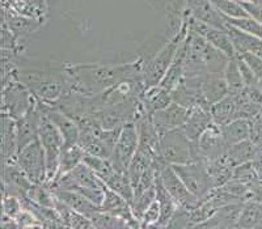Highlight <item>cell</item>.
Returning a JSON list of instances; mask_svg holds the SVG:
<instances>
[{
  "label": "cell",
  "mask_w": 262,
  "mask_h": 229,
  "mask_svg": "<svg viewBox=\"0 0 262 229\" xmlns=\"http://www.w3.org/2000/svg\"><path fill=\"white\" fill-rule=\"evenodd\" d=\"M142 64H143V58H139L135 62L121 63V64H104V63L66 64V68L72 79L74 92L84 93V95H98L122 81H142Z\"/></svg>",
  "instance_id": "1"
},
{
  "label": "cell",
  "mask_w": 262,
  "mask_h": 229,
  "mask_svg": "<svg viewBox=\"0 0 262 229\" xmlns=\"http://www.w3.org/2000/svg\"><path fill=\"white\" fill-rule=\"evenodd\" d=\"M16 74L33 96L46 104H53L67 93L74 92V84L66 64L57 67H17Z\"/></svg>",
  "instance_id": "2"
},
{
  "label": "cell",
  "mask_w": 262,
  "mask_h": 229,
  "mask_svg": "<svg viewBox=\"0 0 262 229\" xmlns=\"http://www.w3.org/2000/svg\"><path fill=\"white\" fill-rule=\"evenodd\" d=\"M229 59L231 58L214 48L201 34L189 29L186 36L185 76H200L211 72H223Z\"/></svg>",
  "instance_id": "3"
},
{
  "label": "cell",
  "mask_w": 262,
  "mask_h": 229,
  "mask_svg": "<svg viewBox=\"0 0 262 229\" xmlns=\"http://www.w3.org/2000/svg\"><path fill=\"white\" fill-rule=\"evenodd\" d=\"M188 32L189 25L186 18H185L184 27H182V30L179 36L168 39L165 42V45L154 57L148 58V59H144L143 58V64H142V83H143L146 89L160 84V81L163 80L167 71L169 70L173 59L176 57L181 42L184 41L185 37L188 36Z\"/></svg>",
  "instance_id": "4"
},
{
  "label": "cell",
  "mask_w": 262,
  "mask_h": 229,
  "mask_svg": "<svg viewBox=\"0 0 262 229\" xmlns=\"http://www.w3.org/2000/svg\"><path fill=\"white\" fill-rule=\"evenodd\" d=\"M159 157L169 165L189 164L200 160L198 147L185 134L184 128L170 130L160 135Z\"/></svg>",
  "instance_id": "5"
},
{
  "label": "cell",
  "mask_w": 262,
  "mask_h": 229,
  "mask_svg": "<svg viewBox=\"0 0 262 229\" xmlns=\"http://www.w3.org/2000/svg\"><path fill=\"white\" fill-rule=\"evenodd\" d=\"M2 101L3 114H7L15 121L27 116L37 105V98L23 81L18 80L16 71L8 79L3 80Z\"/></svg>",
  "instance_id": "6"
},
{
  "label": "cell",
  "mask_w": 262,
  "mask_h": 229,
  "mask_svg": "<svg viewBox=\"0 0 262 229\" xmlns=\"http://www.w3.org/2000/svg\"><path fill=\"white\" fill-rule=\"evenodd\" d=\"M37 107H38L39 114H41L38 123V139L43 149H45L48 181H53L58 172L60 153H62V149L64 147V139H63L57 126L54 125L50 119L43 114V111L41 110V107L38 106V102H37Z\"/></svg>",
  "instance_id": "7"
},
{
  "label": "cell",
  "mask_w": 262,
  "mask_h": 229,
  "mask_svg": "<svg viewBox=\"0 0 262 229\" xmlns=\"http://www.w3.org/2000/svg\"><path fill=\"white\" fill-rule=\"evenodd\" d=\"M15 163L33 184H39L48 179L45 149L38 138L17 152Z\"/></svg>",
  "instance_id": "8"
},
{
  "label": "cell",
  "mask_w": 262,
  "mask_h": 229,
  "mask_svg": "<svg viewBox=\"0 0 262 229\" xmlns=\"http://www.w3.org/2000/svg\"><path fill=\"white\" fill-rule=\"evenodd\" d=\"M180 178L188 186L189 190L202 202L210 195L214 188L211 185L209 172L203 160L193 161L189 164L172 165Z\"/></svg>",
  "instance_id": "9"
},
{
  "label": "cell",
  "mask_w": 262,
  "mask_h": 229,
  "mask_svg": "<svg viewBox=\"0 0 262 229\" xmlns=\"http://www.w3.org/2000/svg\"><path fill=\"white\" fill-rule=\"evenodd\" d=\"M138 147H139V132H138L137 123H126L119 130L114 153L111 158L114 167L121 172H127L128 165L137 153Z\"/></svg>",
  "instance_id": "10"
},
{
  "label": "cell",
  "mask_w": 262,
  "mask_h": 229,
  "mask_svg": "<svg viewBox=\"0 0 262 229\" xmlns=\"http://www.w3.org/2000/svg\"><path fill=\"white\" fill-rule=\"evenodd\" d=\"M159 176H160L161 182L168 190V193L172 195L173 199L176 200L177 205L189 210H193L195 209L196 205H200L201 200L189 190L188 186L180 178L172 165L167 163L163 164Z\"/></svg>",
  "instance_id": "11"
},
{
  "label": "cell",
  "mask_w": 262,
  "mask_h": 229,
  "mask_svg": "<svg viewBox=\"0 0 262 229\" xmlns=\"http://www.w3.org/2000/svg\"><path fill=\"white\" fill-rule=\"evenodd\" d=\"M186 21H188L189 29L194 30L195 33L201 34L206 41H209L214 48L224 53L228 58H235L236 54L235 48H233L232 39L228 34L227 29H221V28L212 27V25L206 24L202 21H198L195 18L190 17L188 15H184Z\"/></svg>",
  "instance_id": "12"
},
{
  "label": "cell",
  "mask_w": 262,
  "mask_h": 229,
  "mask_svg": "<svg viewBox=\"0 0 262 229\" xmlns=\"http://www.w3.org/2000/svg\"><path fill=\"white\" fill-rule=\"evenodd\" d=\"M189 114H190V109L172 101L164 109L149 114V118L155 126L156 131L163 135L164 132L182 127L186 122Z\"/></svg>",
  "instance_id": "13"
},
{
  "label": "cell",
  "mask_w": 262,
  "mask_h": 229,
  "mask_svg": "<svg viewBox=\"0 0 262 229\" xmlns=\"http://www.w3.org/2000/svg\"><path fill=\"white\" fill-rule=\"evenodd\" d=\"M37 102H38V106L41 107V110L43 111V114L60 131V134H62L63 139H64V147L79 144L80 127H79L78 122L75 119H72L70 116H67L66 113L60 111L57 107L51 106V105L46 104V102L38 101V100H37Z\"/></svg>",
  "instance_id": "14"
},
{
  "label": "cell",
  "mask_w": 262,
  "mask_h": 229,
  "mask_svg": "<svg viewBox=\"0 0 262 229\" xmlns=\"http://www.w3.org/2000/svg\"><path fill=\"white\" fill-rule=\"evenodd\" d=\"M196 147H198L200 160L203 161H212L223 157L229 148L222 134L221 126L215 123L203 132L200 140L196 142Z\"/></svg>",
  "instance_id": "15"
},
{
  "label": "cell",
  "mask_w": 262,
  "mask_h": 229,
  "mask_svg": "<svg viewBox=\"0 0 262 229\" xmlns=\"http://www.w3.org/2000/svg\"><path fill=\"white\" fill-rule=\"evenodd\" d=\"M33 182L28 178L15 161L3 163V194L18 196L20 199L27 198L28 191L33 186Z\"/></svg>",
  "instance_id": "16"
},
{
  "label": "cell",
  "mask_w": 262,
  "mask_h": 229,
  "mask_svg": "<svg viewBox=\"0 0 262 229\" xmlns=\"http://www.w3.org/2000/svg\"><path fill=\"white\" fill-rule=\"evenodd\" d=\"M184 15L221 29L227 28L223 15L212 6L210 0H185Z\"/></svg>",
  "instance_id": "17"
},
{
  "label": "cell",
  "mask_w": 262,
  "mask_h": 229,
  "mask_svg": "<svg viewBox=\"0 0 262 229\" xmlns=\"http://www.w3.org/2000/svg\"><path fill=\"white\" fill-rule=\"evenodd\" d=\"M200 88L203 102L209 109L215 102L221 101L222 98L229 95L223 72L200 75Z\"/></svg>",
  "instance_id": "18"
},
{
  "label": "cell",
  "mask_w": 262,
  "mask_h": 229,
  "mask_svg": "<svg viewBox=\"0 0 262 229\" xmlns=\"http://www.w3.org/2000/svg\"><path fill=\"white\" fill-rule=\"evenodd\" d=\"M244 203L237 202L224 205L216 210L206 221L196 225V228H212V229H231L237 228L238 217L242 214Z\"/></svg>",
  "instance_id": "19"
},
{
  "label": "cell",
  "mask_w": 262,
  "mask_h": 229,
  "mask_svg": "<svg viewBox=\"0 0 262 229\" xmlns=\"http://www.w3.org/2000/svg\"><path fill=\"white\" fill-rule=\"evenodd\" d=\"M212 125H214V121H212L210 109L196 106L190 110V114H189L188 119H186L185 125L182 126V128H184L185 134L189 136V139L196 143L200 140V138L202 136L203 132L207 128L211 127Z\"/></svg>",
  "instance_id": "20"
},
{
  "label": "cell",
  "mask_w": 262,
  "mask_h": 229,
  "mask_svg": "<svg viewBox=\"0 0 262 229\" xmlns=\"http://www.w3.org/2000/svg\"><path fill=\"white\" fill-rule=\"evenodd\" d=\"M39 117L41 114L36 105V107L32 109L27 116L16 119V138H17L18 151L38 138Z\"/></svg>",
  "instance_id": "21"
},
{
  "label": "cell",
  "mask_w": 262,
  "mask_h": 229,
  "mask_svg": "<svg viewBox=\"0 0 262 229\" xmlns=\"http://www.w3.org/2000/svg\"><path fill=\"white\" fill-rule=\"evenodd\" d=\"M227 32L232 39L233 48H235L236 54L242 55L245 53L256 54L258 57H262V38L249 34L244 30L238 28L232 27L227 22Z\"/></svg>",
  "instance_id": "22"
},
{
  "label": "cell",
  "mask_w": 262,
  "mask_h": 229,
  "mask_svg": "<svg viewBox=\"0 0 262 229\" xmlns=\"http://www.w3.org/2000/svg\"><path fill=\"white\" fill-rule=\"evenodd\" d=\"M54 193H55V195H57L60 200H63L66 204H69L72 210H75V211L79 212V214L84 215V216L90 217V219L101 210L100 205L95 204L92 200H90L86 196L78 193V191L54 189Z\"/></svg>",
  "instance_id": "23"
},
{
  "label": "cell",
  "mask_w": 262,
  "mask_h": 229,
  "mask_svg": "<svg viewBox=\"0 0 262 229\" xmlns=\"http://www.w3.org/2000/svg\"><path fill=\"white\" fill-rule=\"evenodd\" d=\"M16 121L7 114L2 116V156L3 163H12L17 156Z\"/></svg>",
  "instance_id": "24"
},
{
  "label": "cell",
  "mask_w": 262,
  "mask_h": 229,
  "mask_svg": "<svg viewBox=\"0 0 262 229\" xmlns=\"http://www.w3.org/2000/svg\"><path fill=\"white\" fill-rule=\"evenodd\" d=\"M185 58H186V37L181 42L176 57H174L169 70H168L159 85L172 92L181 83L182 79L185 78Z\"/></svg>",
  "instance_id": "25"
},
{
  "label": "cell",
  "mask_w": 262,
  "mask_h": 229,
  "mask_svg": "<svg viewBox=\"0 0 262 229\" xmlns=\"http://www.w3.org/2000/svg\"><path fill=\"white\" fill-rule=\"evenodd\" d=\"M210 113H211L212 121L217 126H224L232 122L233 119L240 118L237 101H236L235 96L232 95H227L221 101L215 102L210 107Z\"/></svg>",
  "instance_id": "26"
},
{
  "label": "cell",
  "mask_w": 262,
  "mask_h": 229,
  "mask_svg": "<svg viewBox=\"0 0 262 229\" xmlns=\"http://www.w3.org/2000/svg\"><path fill=\"white\" fill-rule=\"evenodd\" d=\"M4 24L17 37L36 33L41 28V22L36 18L27 17L21 13H15L12 8H4Z\"/></svg>",
  "instance_id": "27"
},
{
  "label": "cell",
  "mask_w": 262,
  "mask_h": 229,
  "mask_svg": "<svg viewBox=\"0 0 262 229\" xmlns=\"http://www.w3.org/2000/svg\"><path fill=\"white\" fill-rule=\"evenodd\" d=\"M258 151V147L250 139H247L229 147L228 151L224 155V158H226L229 165H232L235 168L238 167V165H242V164L250 163V161L256 157Z\"/></svg>",
  "instance_id": "28"
},
{
  "label": "cell",
  "mask_w": 262,
  "mask_h": 229,
  "mask_svg": "<svg viewBox=\"0 0 262 229\" xmlns=\"http://www.w3.org/2000/svg\"><path fill=\"white\" fill-rule=\"evenodd\" d=\"M170 102H172V93L160 85L147 88L142 95V105L146 114H152L154 111L164 109Z\"/></svg>",
  "instance_id": "29"
},
{
  "label": "cell",
  "mask_w": 262,
  "mask_h": 229,
  "mask_svg": "<svg viewBox=\"0 0 262 229\" xmlns=\"http://www.w3.org/2000/svg\"><path fill=\"white\" fill-rule=\"evenodd\" d=\"M86 152L84 151L83 147L80 144H75V146L63 147L62 153H60L59 165H58V172L54 177L53 181L60 178L62 176L67 174V173L72 172L75 168L78 167L79 164L84 161Z\"/></svg>",
  "instance_id": "30"
},
{
  "label": "cell",
  "mask_w": 262,
  "mask_h": 229,
  "mask_svg": "<svg viewBox=\"0 0 262 229\" xmlns=\"http://www.w3.org/2000/svg\"><path fill=\"white\" fill-rule=\"evenodd\" d=\"M155 188H156V199H158L161 209L160 220H159L156 228H167L168 223H169V220L172 219L173 214L176 212L179 205H177L176 200L173 199L172 195L168 193V190L163 185V182H161L160 179V176H159L158 179H156Z\"/></svg>",
  "instance_id": "31"
},
{
  "label": "cell",
  "mask_w": 262,
  "mask_h": 229,
  "mask_svg": "<svg viewBox=\"0 0 262 229\" xmlns=\"http://www.w3.org/2000/svg\"><path fill=\"white\" fill-rule=\"evenodd\" d=\"M222 134L229 147L250 138V119L236 118L232 122L221 126Z\"/></svg>",
  "instance_id": "32"
},
{
  "label": "cell",
  "mask_w": 262,
  "mask_h": 229,
  "mask_svg": "<svg viewBox=\"0 0 262 229\" xmlns=\"http://www.w3.org/2000/svg\"><path fill=\"white\" fill-rule=\"evenodd\" d=\"M205 163L214 189L221 188V186H223V185H226L227 182L232 179L235 168L227 163L224 156L221 158H216V160L205 161Z\"/></svg>",
  "instance_id": "33"
},
{
  "label": "cell",
  "mask_w": 262,
  "mask_h": 229,
  "mask_svg": "<svg viewBox=\"0 0 262 229\" xmlns=\"http://www.w3.org/2000/svg\"><path fill=\"white\" fill-rule=\"evenodd\" d=\"M237 228L262 229V204L256 202H245L238 217Z\"/></svg>",
  "instance_id": "34"
},
{
  "label": "cell",
  "mask_w": 262,
  "mask_h": 229,
  "mask_svg": "<svg viewBox=\"0 0 262 229\" xmlns=\"http://www.w3.org/2000/svg\"><path fill=\"white\" fill-rule=\"evenodd\" d=\"M223 75L224 79H226L227 85H228L229 95L236 96L244 90L245 83L244 79H243L242 71H240V67H238L237 55L228 60L226 68H224L223 71Z\"/></svg>",
  "instance_id": "35"
},
{
  "label": "cell",
  "mask_w": 262,
  "mask_h": 229,
  "mask_svg": "<svg viewBox=\"0 0 262 229\" xmlns=\"http://www.w3.org/2000/svg\"><path fill=\"white\" fill-rule=\"evenodd\" d=\"M91 220H92L93 228H130L127 221L123 220L122 217L104 211L102 209L97 214L93 215Z\"/></svg>",
  "instance_id": "36"
},
{
  "label": "cell",
  "mask_w": 262,
  "mask_h": 229,
  "mask_svg": "<svg viewBox=\"0 0 262 229\" xmlns=\"http://www.w3.org/2000/svg\"><path fill=\"white\" fill-rule=\"evenodd\" d=\"M210 2L223 15V17L238 18L249 16L243 4L236 0H210Z\"/></svg>",
  "instance_id": "37"
},
{
  "label": "cell",
  "mask_w": 262,
  "mask_h": 229,
  "mask_svg": "<svg viewBox=\"0 0 262 229\" xmlns=\"http://www.w3.org/2000/svg\"><path fill=\"white\" fill-rule=\"evenodd\" d=\"M224 20L229 25H232V27H236L238 29L249 33V34H253V36L262 38V24H259L258 21H256L253 17H250V16L238 18L224 17Z\"/></svg>",
  "instance_id": "38"
},
{
  "label": "cell",
  "mask_w": 262,
  "mask_h": 229,
  "mask_svg": "<svg viewBox=\"0 0 262 229\" xmlns=\"http://www.w3.org/2000/svg\"><path fill=\"white\" fill-rule=\"evenodd\" d=\"M232 178L238 182H242V184L248 185V186H253V185H257L261 182V179L257 176V173L254 170L252 163H245L242 164V165H238V167H235Z\"/></svg>",
  "instance_id": "39"
},
{
  "label": "cell",
  "mask_w": 262,
  "mask_h": 229,
  "mask_svg": "<svg viewBox=\"0 0 262 229\" xmlns=\"http://www.w3.org/2000/svg\"><path fill=\"white\" fill-rule=\"evenodd\" d=\"M167 228H194L191 210L179 205L176 212L173 214L172 219L168 223Z\"/></svg>",
  "instance_id": "40"
},
{
  "label": "cell",
  "mask_w": 262,
  "mask_h": 229,
  "mask_svg": "<svg viewBox=\"0 0 262 229\" xmlns=\"http://www.w3.org/2000/svg\"><path fill=\"white\" fill-rule=\"evenodd\" d=\"M161 216V209L158 199H155L147 207L140 217V228H156Z\"/></svg>",
  "instance_id": "41"
},
{
  "label": "cell",
  "mask_w": 262,
  "mask_h": 229,
  "mask_svg": "<svg viewBox=\"0 0 262 229\" xmlns=\"http://www.w3.org/2000/svg\"><path fill=\"white\" fill-rule=\"evenodd\" d=\"M23 210H24V204L18 196L3 194V215L15 219Z\"/></svg>",
  "instance_id": "42"
},
{
  "label": "cell",
  "mask_w": 262,
  "mask_h": 229,
  "mask_svg": "<svg viewBox=\"0 0 262 229\" xmlns=\"http://www.w3.org/2000/svg\"><path fill=\"white\" fill-rule=\"evenodd\" d=\"M259 149H262V113L250 119V138Z\"/></svg>",
  "instance_id": "43"
},
{
  "label": "cell",
  "mask_w": 262,
  "mask_h": 229,
  "mask_svg": "<svg viewBox=\"0 0 262 229\" xmlns=\"http://www.w3.org/2000/svg\"><path fill=\"white\" fill-rule=\"evenodd\" d=\"M238 57L247 63L248 67L253 71V74L256 75L258 80L262 79V57H258V55L252 53L242 54V55H238Z\"/></svg>",
  "instance_id": "44"
},
{
  "label": "cell",
  "mask_w": 262,
  "mask_h": 229,
  "mask_svg": "<svg viewBox=\"0 0 262 229\" xmlns=\"http://www.w3.org/2000/svg\"><path fill=\"white\" fill-rule=\"evenodd\" d=\"M242 4L250 17H253L259 24H262V6L257 4L256 2H244Z\"/></svg>",
  "instance_id": "45"
},
{
  "label": "cell",
  "mask_w": 262,
  "mask_h": 229,
  "mask_svg": "<svg viewBox=\"0 0 262 229\" xmlns=\"http://www.w3.org/2000/svg\"><path fill=\"white\" fill-rule=\"evenodd\" d=\"M247 202H256L262 204V182L250 186L249 196H248Z\"/></svg>",
  "instance_id": "46"
},
{
  "label": "cell",
  "mask_w": 262,
  "mask_h": 229,
  "mask_svg": "<svg viewBox=\"0 0 262 229\" xmlns=\"http://www.w3.org/2000/svg\"><path fill=\"white\" fill-rule=\"evenodd\" d=\"M250 163H252V165H253L254 170H256L257 173V176L259 177V179H261L262 182V149H259L258 153L256 155V157L250 161Z\"/></svg>",
  "instance_id": "47"
},
{
  "label": "cell",
  "mask_w": 262,
  "mask_h": 229,
  "mask_svg": "<svg viewBox=\"0 0 262 229\" xmlns=\"http://www.w3.org/2000/svg\"><path fill=\"white\" fill-rule=\"evenodd\" d=\"M258 88L262 90V79H259L258 80Z\"/></svg>",
  "instance_id": "48"
},
{
  "label": "cell",
  "mask_w": 262,
  "mask_h": 229,
  "mask_svg": "<svg viewBox=\"0 0 262 229\" xmlns=\"http://www.w3.org/2000/svg\"><path fill=\"white\" fill-rule=\"evenodd\" d=\"M236 2H240V3H244V2H253V0H236Z\"/></svg>",
  "instance_id": "49"
},
{
  "label": "cell",
  "mask_w": 262,
  "mask_h": 229,
  "mask_svg": "<svg viewBox=\"0 0 262 229\" xmlns=\"http://www.w3.org/2000/svg\"><path fill=\"white\" fill-rule=\"evenodd\" d=\"M253 2H256L257 4H259V6H262V0H253Z\"/></svg>",
  "instance_id": "50"
},
{
  "label": "cell",
  "mask_w": 262,
  "mask_h": 229,
  "mask_svg": "<svg viewBox=\"0 0 262 229\" xmlns=\"http://www.w3.org/2000/svg\"><path fill=\"white\" fill-rule=\"evenodd\" d=\"M261 113H262V111H261Z\"/></svg>",
  "instance_id": "51"
}]
</instances>
